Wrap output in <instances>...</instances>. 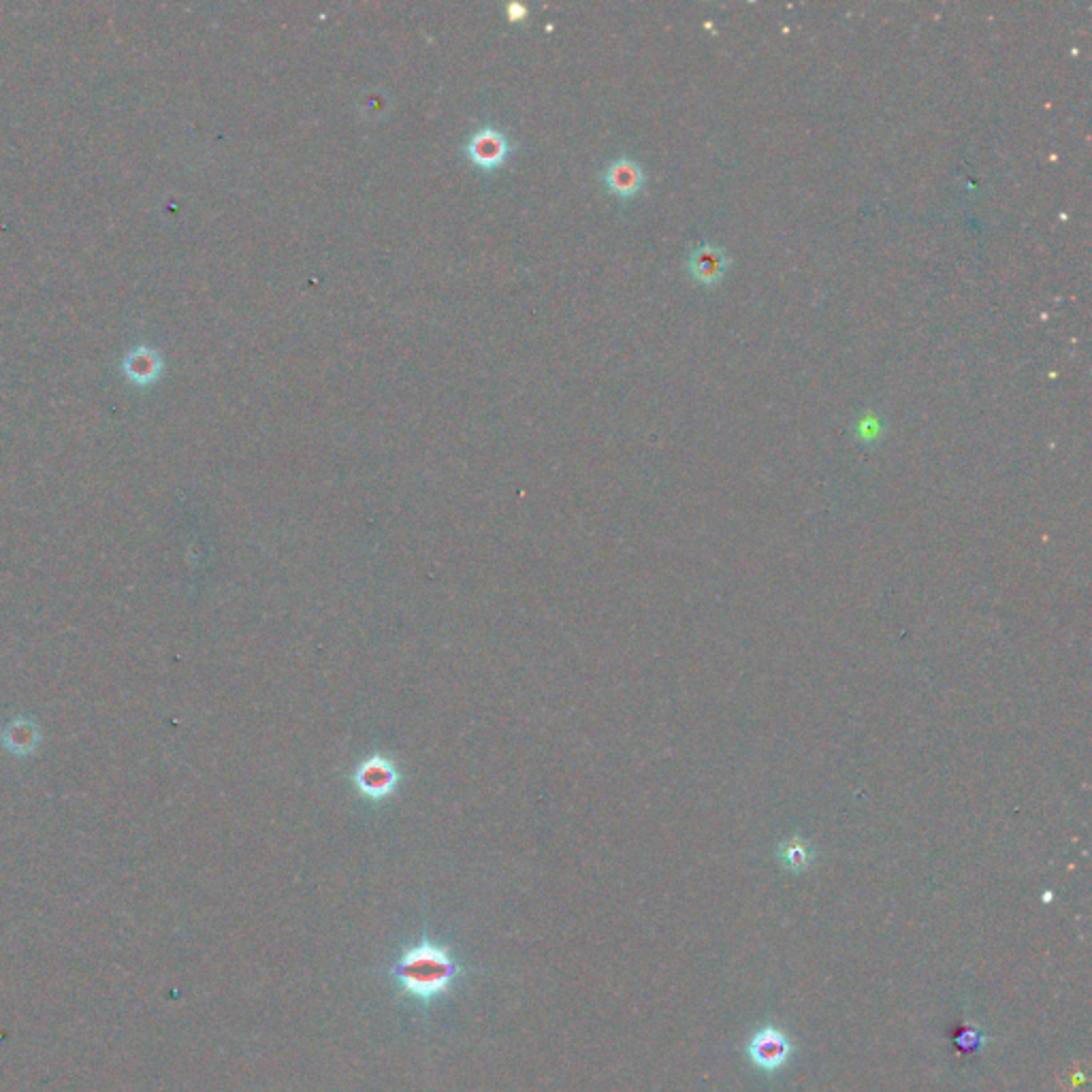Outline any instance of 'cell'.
I'll use <instances>...</instances> for the list:
<instances>
[{"label": "cell", "mask_w": 1092, "mask_h": 1092, "mask_svg": "<svg viewBox=\"0 0 1092 1092\" xmlns=\"http://www.w3.org/2000/svg\"><path fill=\"white\" fill-rule=\"evenodd\" d=\"M384 975L397 1001L415 1005L423 1018L437 1002L453 997V992L468 980L470 969L451 943L437 941L429 928L416 941L401 947Z\"/></svg>", "instance_id": "obj_1"}, {"label": "cell", "mask_w": 1092, "mask_h": 1092, "mask_svg": "<svg viewBox=\"0 0 1092 1092\" xmlns=\"http://www.w3.org/2000/svg\"><path fill=\"white\" fill-rule=\"evenodd\" d=\"M792 1041L783 1031L775 1026H764L751 1037L745 1052L754 1067L764 1073H775L783 1069L792 1056Z\"/></svg>", "instance_id": "obj_2"}, {"label": "cell", "mask_w": 1092, "mask_h": 1092, "mask_svg": "<svg viewBox=\"0 0 1092 1092\" xmlns=\"http://www.w3.org/2000/svg\"><path fill=\"white\" fill-rule=\"evenodd\" d=\"M510 152H513V143L494 127L478 129L465 143V156L480 172H495L506 163Z\"/></svg>", "instance_id": "obj_3"}, {"label": "cell", "mask_w": 1092, "mask_h": 1092, "mask_svg": "<svg viewBox=\"0 0 1092 1092\" xmlns=\"http://www.w3.org/2000/svg\"><path fill=\"white\" fill-rule=\"evenodd\" d=\"M397 781H399V775L395 771V766H393L389 759H384L382 756H374L370 759H365V762L356 768V773H354V783L361 790V794L367 796V799H384V796H389L393 790H395Z\"/></svg>", "instance_id": "obj_4"}, {"label": "cell", "mask_w": 1092, "mask_h": 1092, "mask_svg": "<svg viewBox=\"0 0 1092 1092\" xmlns=\"http://www.w3.org/2000/svg\"><path fill=\"white\" fill-rule=\"evenodd\" d=\"M604 184L608 188V192L621 196V199H628V196H634L642 188L644 172L637 160L621 156L606 167Z\"/></svg>", "instance_id": "obj_5"}, {"label": "cell", "mask_w": 1092, "mask_h": 1092, "mask_svg": "<svg viewBox=\"0 0 1092 1092\" xmlns=\"http://www.w3.org/2000/svg\"><path fill=\"white\" fill-rule=\"evenodd\" d=\"M726 267H728V256L723 254L721 248L711 244L696 248L692 256H689V273H692V277H696L698 282L704 284L721 280Z\"/></svg>", "instance_id": "obj_6"}, {"label": "cell", "mask_w": 1092, "mask_h": 1092, "mask_svg": "<svg viewBox=\"0 0 1092 1092\" xmlns=\"http://www.w3.org/2000/svg\"><path fill=\"white\" fill-rule=\"evenodd\" d=\"M781 862L794 873L804 871L811 864V849L796 840V843H787L781 849Z\"/></svg>", "instance_id": "obj_7"}, {"label": "cell", "mask_w": 1092, "mask_h": 1092, "mask_svg": "<svg viewBox=\"0 0 1092 1092\" xmlns=\"http://www.w3.org/2000/svg\"><path fill=\"white\" fill-rule=\"evenodd\" d=\"M978 1043H981V1035L975 1033V1031L973 1033L966 1031V1035H962L961 1040H958V1045L964 1047V1050H975V1045Z\"/></svg>", "instance_id": "obj_8"}, {"label": "cell", "mask_w": 1092, "mask_h": 1092, "mask_svg": "<svg viewBox=\"0 0 1092 1092\" xmlns=\"http://www.w3.org/2000/svg\"><path fill=\"white\" fill-rule=\"evenodd\" d=\"M525 13H527V9L521 3H513V5L506 7V15H508L510 22L525 20Z\"/></svg>", "instance_id": "obj_9"}]
</instances>
